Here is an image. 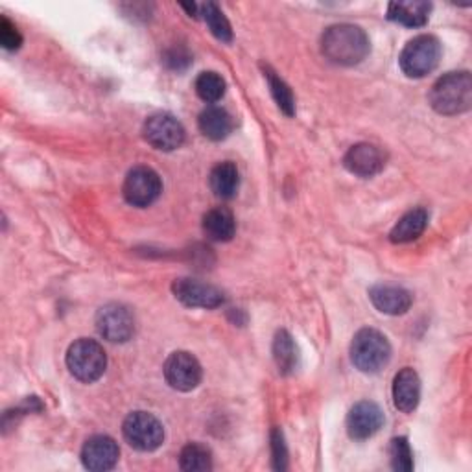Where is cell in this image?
<instances>
[{
    "label": "cell",
    "mask_w": 472,
    "mask_h": 472,
    "mask_svg": "<svg viewBox=\"0 0 472 472\" xmlns=\"http://www.w3.org/2000/svg\"><path fill=\"white\" fill-rule=\"evenodd\" d=\"M123 434L126 441L141 452L157 450L164 441L162 425L157 418L146 411H135L132 416H128L123 427Z\"/></svg>",
    "instance_id": "cell-6"
},
{
    "label": "cell",
    "mask_w": 472,
    "mask_h": 472,
    "mask_svg": "<svg viewBox=\"0 0 472 472\" xmlns=\"http://www.w3.org/2000/svg\"><path fill=\"white\" fill-rule=\"evenodd\" d=\"M421 400V380L411 368H404L393 380V404L402 413H409L418 408Z\"/></svg>",
    "instance_id": "cell-15"
},
{
    "label": "cell",
    "mask_w": 472,
    "mask_h": 472,
    "mask_svg": "<svg viewBox=\"0 0 472 472\" xmlns=\"http://www.w3.org/2000/svg\"><path fill=\"white\" fill-rule=\"evenodd\" d=\"M391 465L398 472H409L413 468V454L406 438H395L391 441Z\"/></svg>",
    "instance_id": "cell-27"
},
{
    "label": "cell",
    "mask_w": 472,
    "mask_h": 472,
    "mask_svg": "<svg viewBox=\"0 0 472 472\" xmlns=\"http://www.w3.org/2000/svg\"><path fill=\"white\" fill-rule=\"evenodd\" d=\"M198 124H200V132L207 139L223 141L232 132V116L223 107L211 105L202 111L200 118H198Z\"/></svg>",
    "instance_id": "cell-19"
},
{
    "label": "cell",
    "mask_w": 472,
    "mask_h": 472,
    "mask_svg": "<svg viewBox=\"0 0 472 472\" xmlns=\"http://www.w3.org/2000/svg\"><path fill=\"white\" fill-rule=\"evenodd\" d=\"M236 231V221L231 211L218 207L203 216V232L214 242H229Z\"/></svg>",
    "instance_id": "cell-21"
},
{
    "label": "cell",
    "mask_w": 472,
    "mask_h": 472,
    "mask_svg": "<svg viewBox=\"0 0 472 472\" xmlns=\"http://www.w3.org/2000/svg\"><path fill=\"white\" fill-rule=\"evenodd\" d=\"M164 62L168 64V67H172V69H175V71H182V69H185V67L191 64V55L185 54L183 50H172V52L166 55Z\"/></svg>",
    "instance_id": "cell-30"
},
{
    "label": "cell",
    "mask_w": 472,
    "mask_h": 472,
    "mask_svg": "<svg viewBox=\"0 0 472 472\" xmlns=\"http://www.w3.org/2000/svg\"><path fill=\"white\" fill-rule=\"evenodd\" d=\"M391 359L388 338L375 329H362L350 343V360L362 373H379Z\"/></svg>",
    "instance_id": "cell-3"
},
{
    "label": "cell",
    "mask_w": 472,
    "mask_h": 472,
    "mask_svg": "<svg viewBox=\"0 0 472 472\" xmlns=\"http://www.w3.org/2000/svg\"><path fill=\"white\" fill-rule=\"evenodd\" d=\"M96 329L103 339L111 343H124L135 334L133 312L124 305L109 303L98 310Z\"/></svg>",
    "instance_id": "cell-9"
},
{
    "label": "cell",
    "mask_w": 472,
    "mask_h": 472,
    "mask_svg": "<svg viewBox=\"0 0 472 472\" xmlns=\"http://www.w3.org/2000/svg\"><path fill=\"white\" fill-rule=\"evenodd\" d=\"M343 164L354 175L373 177V175H377L384 168L386 155H384V152L379 146L362 143V144L352 146L345 153Z\"/></svg>",
    "instance_id": "cell-13"
},
{
    "label": "cell",
    "mask_w": 472,
    "mask_h": 472,
    "mask_svg": "<svg viewBox=\"0 0 472 472\" xmlns=\"http://www.w3.org/2000/svg\"><path fill=\"white\" fill-rule=\"evenodd\" d=\"M183 10H187L191 14V17H198V6L196 5H182Z\"/></svg>",
    "instance_id": "cell-31"
},
{
    "label": "cell",
    "mask_w": 472,
    "mask_h": 472,
    "mask_svg": "<svg viewBox=\"0 0 472 472\" xmlns=\"http://www.w3.org/2000/svg\"><path fill=\"white\" fill-rule=\"evenodd\" d=\"M430 103L439 114H459L472 105V78L467 71L441 76L432 91Z\"/></svg>",
    "instance_id": "cell-2"
},
{
    "label": "cell",
    "mask_w": 472,
    "mask_h": 472,
    "mask_svg": "<svg viewBox=\"0 0 472 472\" xmlns=\"http://www.w3.org/2000/svg\"><path fill=\"white\" fill-rule=\"evenodd\" d=\"M200 10H202V15H203L207 26L214 34V37H218L223 43H229L232 39V30H231L227 17L223 15V12L214 3H207V5L200 6Z\"/></svg>",
    "instance_id": "cell-24"
},
{
    "label": "cell",
    "mask_w": 472,
    "mask_h": 472,
    "mask_svg": "<svg viewBox=\"0 0 472 472\" xmlns=\"http://www.w3.org/2000/svg\"><path fill=\"white\" fill-rule=\"evenodd\" d=\"M273 357H275L277 368L282 375H288V373L295 371V368H298V360H300L298 345H295L293 338L286 330H280L275 336Z\"/></svg>",
    "instance_id": "cell-22"
},
{
    "label": "cell",
    "mask_w": 472,
    "mask_h": 472,
    "mask_svg": "<svg viewBox=\"0 0 472 472\" xmlns=\"http://www.w3.org/2000/svg\"><path fill=\"white\" fill-rule=\"evenodd\" d=\"M384 425V413L379 404L362 400L354 404L347 416V432L352 439L364 441L373 438Z\"/></svg>",
    "instance_id": "cell-12"
},
{
    "label": "cell",
    "mask_w": 472,
    "mask_h": 472,
    "mask_svg": "<svg viewBox=\"0 0 472 472\" xmlns=\"http://www.w3.org/2000/svg\"><path fill=\"white\" fill-rule=\"evenodd\" d=\"M441 59V43L438 37L423 34L408 41L402 48L398 64L406 76L409 78H425L430 74Z\"/></svg>",
    "instance_id": "cell-4"
},
{
    "label": "cell",
    "mask_w": 472,
    "mask_h": 472,
    "mask_svg": "<svg viewBox=\"0 0 472 472\" xmlns=\"http://www.w3.org/2000/svg\"><path fill=\"white\" fill-rule=\"evenodd\" d=\"M123 192L130 205L139 209L150 207L162 192L161 177L148 166H137L126 175Z\"/></svg>",
    "instance_id": "cell-8"
},
{
    "label": "cell",
    "mask_w": 472,
    "mask_h": 472,
    "mask_svg": "<svg viewBox=\"0 0 472 472\" xmlns=\"http://www.w3.org/2000/svg\"><path fill=\"white\" fill-rule=\"evenodd\" d=\"M371 43L368 34L354 25H334L321 37V52L336 65H359L368 57Z\"/></svg>",
    "instance_id": "cell-1"
},
{
    "label": "cell",
    "mask_w": 472,
    "mask_h": 472,
    "mask_svg": "<svg viewBox=\"0 0 472 472\" xmlns=\"http://www.w3.org/2000/svg\"><path fill=\"white\" fill-rule=\"evenodd\" d=\"M209 182L216 198L231 200L236 196L241 187L239 168H236V164H232L231 161H223L212 168Z\"/></svg>",
    "instance_id": "cell-20"
},
{
    "label": "cell",
    "mask_w": 472,
    "mask_h": 472,
    "mask_svg": "<svg viewBox=\"0 0 472 472\" xmlns=\"http://www.w3.org/2000/svg\"><path fill=\"white\" fill-rule=\"evenodd\" d=\"M67 368L80 382H96L107 368L103 347L98 341L87 338L74 341L67 352Z\"/></svg>",
    "instance_id": "cell-5"
},
{
    "label": "cell",
    "mask_w": 472,
    "mask_h": 472,
    "mask_svg": "<svg viewBox=\"0 0 472 472\" xmlns=\"http://www.w3.org/2000/svg\"><path fill=\"white\" fill-rule=\"evenodd\" d=\"M144 139L155 150L172 152L185 143V128L175 116L168 113H155L144 123Z\"/></svg>",
    "instance_id": "cell-7"
},
{
    "label": "cell",
    "mask_w": 472,
    "mask_h": 472,
    "mask_svg": "<svg viewBox=\"0 0 472 472\" xmlns=\"http://www.w3.org/2000/svg\"><path fill=\"white\" fill-rule=\"evenodd\" d=\"M428 225V212L425 209H413L404 214L389 232L393 244H408L418 241Z\"/></svg>",
    "instance_id": "cell-17"
},
{
    "label": "cell",
    "mask_w": 472,
    "mask_h": 472,
    "mask_svg": "<svg viewBox=\"0 0 472 472\" xmlns=\"http://www.w3.org/2000/svg\"><path fill=\"white\" fill-rule=\"evenodd\" d=\"M196 93L207 103H216L225 94V82L218 73H202L196 80Z\"/></svg>",
    "instance_id": "cell-25"
},
{
    "label": "cell",
    "mask_w": 472,
    "mask_h": 472,
    "mask_svg": "<svg viewBox=\"0 0 472 472\" xmlns=\"http://www.w3.org/2000/svg\"><path fill=\"white\" fill-rule=\"evenodd\" d=\"M271 447H273L275 468L284 470L286 468V447H284L282 434L279 430H273V434H271Z\"/></svg>",
    "instance_id": "cell-29"
},
{
    "label": "cell",
    "mask_w": 472,
    "mask_h": 472,
    "mask_svg": "<svg viewBox=\"0 0 472 472\" xmlns=\"http://www.w3.org/2000/svg\"><path fill=\"white\" fill-rule=\"evenodd\" d=\"M172 291L177 301H182L185 307L191 309H218L225 301L221 290L196 279L173 280Z\"/></svg>",
    "instance_id": "cell-11"
},
{
    "label": "cell",
    "mask_w": 472,
    "mask_h": 472,
    "mask_svg": "<svg viewBox=\"0 0 472 472\" xmlns=\"http://www.w3.org/2000/svg\"><path fill=\"white\" fill-rule=\"evenodd\" d=\"M164 379L177 391H192L202 382V366L187 350L172 352L164 362Z\"/></svg>",
    "instance_id": "cell-10"
},
{
    "label": "cell",
    "mask_w": 472,
    "mask_h": 472,
    "mask_svg": "<svg viewBox=\"0 0 472 472\" xmlns=\"http://www.w3.org/2000/svg\"><path fill=\"white\" fill-rule=\"evenodd\" d=\"M118 456H121V448L109 436H94L87 439L82 450V461L85 468L96 472L111 470L116 465Z\"/></svg>",
    "instance_id": "cell-14"
},
{
    "label": "cell",
    "mask_w": 472,
    "mask_h": 472,
    "mask_svg": "<svg viewBox=\"0 0 472 472\" xmlns=\"http://www.w3.org/2000/svg\"><path fill=\"white\" fill-rule=\"evenodd\" d=\"M0 43H3L6 50H17L23 44V35L19 34L15 25L6 17L0 19Z\"/></svg>",
    "instance_id": "cell-28"
},
{
    "label": "cell",
    "mask_w": 472,
    "mask_h": 472,
    "mask_svg": "<svg viewBox=\"0 0 472 472\" xmlns=\"http://www.w3.org/2000/svg\"><path fill=\"white\" fill-rule=\"evenodd\" d=\"M432 5L421 3V0H409V3H391L388 17L393 23H398L408 28H421L428 23Z\"/></svg>",
    "instance_id": "cell-18"
},
{
    "label": "cell",
    "mask_w": 472,
    "mask_h": 472,
    "mask_svg": "<svg viewBox=\"0 0 472 472\" xmlns=\"http://www.w3.org/2000/svg\"><path fill=\"white\" fill-rule=\"evenodd\" d=\"M369 298L382 314H389V316L406 314L413 301L411 293L408 290L391 284L373 286L369 291Z\"/></svg>",
    "instance_id": "cell-16"
},
{
    "label": "cell",
    "mask_w": 472,
    "mask_h": 472,
    "mask_svg": "<svg viewBox=\"0 0 472 472\" xmlns=\"http://www.w3.org/2000/svg\"><path fill=\"white\" fill-rule=\"evenodd\" d=\"M266 78H268L271 94H273L277 105L280 107V111L286 116H293V113H295V100H293V94H291L290 87L270 69H266Z\"/></svg>",
    "instance_id": "cell-26"
},
{
    "label": "cell",
    "mask_w": 472,
    "mask_h": 472,
    "mask_svg": "<svg viewBox=\"0 0 472 472\" xmlns=\"http://www.w3.org/2000/svg\"><path fill=\"white\" fill-rule=\"evenodd\" d=\"M180 467L189 472H203L212 468V457L211 450L205 448L203 445L191 443L182 450L180 456Z\"/></svg>",
    "instance_id": "cell-23"
}]
</instances>
